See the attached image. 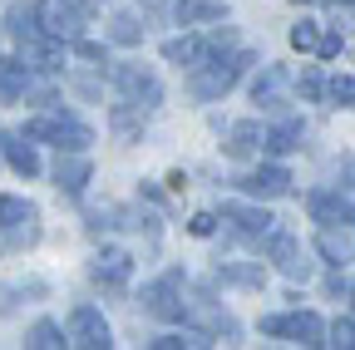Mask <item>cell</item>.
I'll return each instance as SVG.
<instances>
[{
  "label": "cell",
  "mask_w": 355,
  "mask_h": 350,
  "mask_svg": "<svg viewBox=\"0 0 355 350\" xmlns=\"http://www.w3.org/2000/svg\"><path fill=\"white\" fill-rule=\"evenodd\" d=\"M25 139L30 143H55L60 153H84L89 143H94V128L69 119V114H40L25 123Z\"/></svg>",
  "instance_id": "1"
},
{
  "label": "cell",
  "mask_w": 355,
  "mask_h": 350,
  "mask_svg": "<svg viewBox=\"0 0 355 350\" xmlns=\"http://www.w3.org/2000/svg\"><path fill=\"white\" fill-rule=\"evenodd\" d=\"M252 64V55H232V60H207V64H198L193 69V79H188V94L198 99V104H212V99H222L232 89V84L242 79V69Z\"/></svg>",
  "instance_id": "2"
},
{
  "label": "cell",
  "mask_w": 355,
  "mask_h": 350,
  "mask_svg": "<svg viewBox=\"0 0 355 350\" xmlns=\"http://www.w3.org/2000/svg\"><path fill=\"white\" fill-rule=\"evenodd\" d=\"M0 232H10V237H0V247H30L40 237V212L35 202L25 198H0Z\"/></svg>",
  "instance_id": "3"
},
{
  "label": "cell",
  "mask_w": 355,
  "mask_h": 350,
  "mask_svg": "<svg viewBox=\"0 0 355 350\" xmlns=\"http://www.w3.org/2000/svg\"><path fill=\"white\" fill-rule=\"evenodd\" d=\"M144 311L158 321H183L188 306H183V272H168L153 286H144Z\"/></svg>",
  "instance_id": "4"
},
{
  "label": "cell",
  "mask_w": 355,
  "mask_h": 350,
  "mask_svg": "<svg viewBox=\"0 0 355 350\" xmlns=\"http://www.w3.org/2000/svg\"><path fill=\"white\" fill-rule=\"evenodd\" d=\"M69 345H79V350H109L114 345V331H109L99 306H74L69 311Z\"/></svg>",
  "instance_id": "5"
},
{
  "label": "cell",
  "mask_w": 355,
  "mask_h": 350,
  "mask_svg": "<svg viewBox=\"0 0 355 350\" xmlns=\"http://www.w3.org/2000/svg\"><path fill=\"white\" fill-rule=\"evenodd\" d=\"M261 335H291L296 345H326V326L316 311H291V316H266Z\"/></svg>",
  "instance_id": "6"
},
{
  "label": "cell",
  "mask_w": 355,
  "mask_h": 350,
  "mask_svg": "<svg viewBox=\"0 0 355 350\" xmlns=\"http://www.w3.org/2000/svg\"><path fill=\"white\" fill-rule=\"evenodd\" d=\"M114 84H119V94H123L128 104H139V109L163 104V84H158V74H148V69H139V64H119V69H114Z\"/></svg>",
  "instance_id": "7"
},
{
  "label": "cell",
  "mask_w": 355,
  "mask_h": 350,
  "mask_svg": "<svg viewBox=\"0 0 355 350\" xmlns=\"http://www.w3.org/2000/svg\"><path fill=\"white\" fill-rule=\"evenodd\" d=\"M40 25H44V35L50 40H74L84 35V10L74 6V0H44L40 6Z\"/></svg>",
  "instance_id": "8"
},
{
  "label": "cell",
  "mask_w": 355,
  "mask_h": 350,
  "mask_svg": "<svg viewBox=\"0 0 355 350\" xmlns=\"http://www.w3.org/2000/svg\"><path fill=\"white\" fill-rule=\"evenodd\" d=\"M266 252H272V261L291 277V281H306L311 277V261H306V252H301V242L291 237V232H266Z\"/></svg>",
  "instance_id": "9"
},
{
  "label": "cell",
  "mask_w": 355,
  "mask_h": 350,
  "mask_svg": "<svg viewBox=\"0 0 355 350\" xmlns=\"http://www.w3.org/2000/svg\"><path fill=\"white\" fill-rule=\"evenodd\" d=\"M306 212L316 217L321 227H355V202H345L340 193H326V188L306 198Z\"/></svg>",
  "instance_id": "10"
},
{
  "label": "cell",
  "mask_w": 355,
  "mask_h": 350,
  "mask_svg": "<svg viewBox=\"0 0 355 350\" xmlns=\"http://www.w3.org/2000/svg\"><path fill=\"white\" fill-rule=\"evenodd\" d=\"M237 188L247 198H286L291 193V173L282 163H272V168H257V173H247V178H237Z\"/></svg>",
  "instance_id": "11"
},
{
  "label": "cell",
  "mask_w": 355,
  "mask_h": 350,
  "mask_svg": "<svg viewBox=\"0 0 355 350\" xmlns=\"http://www.w3.org/2000/svg\"><path fill=\"white\" fill-rule=\"evenodd\" d=\"M128 272H133V256L128 252H99V261H94V267H89V277H94L99 286H109V291H123L128 286Z\"/></svg>",
  "instance_id": "12"
},
{
  "label": "cell",
  "mask_w": 355,
  "mask_h": 350,
  "mask_svg": "<svg viewBox=\"0 0 355 350\" xmlns=\"http://www.w3.org/2000/svg\"><path fill=\"white\" fill-rule=\"evenodd\" d=\"M222 217H227L242 237H266V232L277 227V217L266 212V207H242V202H227V207H222Z\"/></svg>",
  "instance_id": "13"
},
{
  "label": "cell",
  "mask_w": 355,
  "mask_h": 350,
  "mask_svg": "<svg viewBox=\"0 0 355 350\" xmlns=\"http://www.w3.org/2000/svg\"><path fill=\"white\" fill-rule=\"evenodd\" d=\"M6 30L20 40L25 50L40 45V40H50V35H44V25H40V6H10V10H6Z\"/></svg>",
  "instance_id": "14"
},
{
  "label": "cell",
  "mask_w": 355,
  "mask_h": 350,
  "mask_svg": "<svg viewBox=\"0 0 355 350\" xmlns=\"http://www.w3.org/2000/svg\"><path fill=\"white\" fill-rule=\"evenodd\" d=\"M89 158L84 153H60V163H55V188L60 193H69V198H79L84 193V183H89Z\"/></svg>",
  "instance_id": "15"
},
{
  "label": "cell",
  "mask_w": 355,
  "mask_h": 350,
  "mask_svg": "<svg viewBox=\"0 0 355 350\" xmlns=\"http://www.w3.org/2000/svg\"><path fill=\"white\" fill-rule=\"evenodd\" d=\"M163 60H168V64L198 69V64L212 60V45H207V40H198V35H178V40H168V45H163Z\"/></svg>",
  "instance_id": "16"
},
{
  "label": "cell",
  "mask_w": 355,
  "mask_h": 350,
  "mask_svg": "<svg viewBox=\"0 0 355 350\" xmlns=\"http://www.w3.org/2000/svg\"><path fill=\"white\" fill-rule=\"evenodd\" d=\"M25 89H30V64H20V60H6V55H0V104L25 99Z\"/></svg>",
  "instance_id": "17"
},
{
  "label": "cell",
  "mask_w": 355,
  "mask_h": 350,
  "mask_svg": "<svg viewBox=\"0 0 355 350\" xmlns=\"http://www.w3.org/2000/svg\"><path fill=\"white\" fill-rule=\"evenodd\" d=\"M222 148H227V158H252V153L261 148V123H257V119L232 123V128H227V143H222Z\"/></svg>",
  "instance_id": "18"
},
{
  "label": "cell",
  "mask_w": 355,
  "mask_h": 350,
  "mask_svg": "<svg viewBox=\"0 0 355 350\" xmlns=\"http://www.w3.org/2000/svg\"><path fill=\"white\" fill-rule=\"evenodd\" d=\"M0 153H6V163L20 173V178H35L40 173V153H35V143L20 134V139H0Z\"/></svg>",
  "instance_id": "19"
},
{
  "label": "cell",
  "mask_w": 355,
  "mask_h": 350,
  "mask_svg": "<svg viewBox=\"0 0 355 350\" xmlns=\"http://www.w3.org/2000/svg\"><path fill=\"white\" fill-rule=\"evenodd\" d=\"M286 79H291L286 69H277V64H266V69H261V79L252 84V99H257V104H266V109H282V104H286V99H282V89H286Z\"/></svg>",
  "instance_id": "20"
},
{
  "label": "cell",
  "mask_w": 355,
  "mask_h": 350,
  "mask_svg": "<svg viewBox=\"0 0 355 350\" xmlns=\"http://www.w3.org/2000/svg\"><path fill=\"white\" fill-rule=\"evenodd\" d=\"M261 148L272 153V158H286V153H296V148H301V123H296V119L277 123L272 134H261Z\"/></svg>",
  "instance_id": "21"
},
{
  "label": "cell",
  "mask_w": 355,
  "mask_h": 350,
  "mask_svg": "<svg viewBox=\"0 0 355 350\" xmlns=\"http://www.w3.org/2000/svg\"><path fill=\"white\" fill-rule=\"evenodd\" d=\"M173 15H178V25H202V20H222L227 6L222 0H178Z\"/></svg>",
  "instance_id": "22"
},
{
  "label": "cell",
  "mask_w": 355,
  "mask_h": 350,
  "mask_svg": "<svg viewBox=\"0 0 355 350\" xmlns=\"http://www.w3.org/2000/svg\"><path fill=\"white\" fill-rule=\"evenodd\" d=\"M217 281H227V286H261L266 281V267H261V261H222Z\"/></svg>",
  "instance_id": "23"
},
{
  "label": "cell",
  "mask_w": 355,
  "mask_h": 350,
  "mask_svg": "<svg viewBox=\"0 0 355 350\" xmlns=\"http://www.w3.org/2000/svg\"><path fill=\"white\" fill-rule=\"evenodd\" d=\"M316 247H321V256L331 261V267H345V261H355V237H340L336 227H326V232L316 237Z\"/></svg>",
  "instance_id": "24"
},
{
  "label": "cell",
  "mask_w": 355,
  "mask_h": 350,
  "mask_svg": "<svg viewBox=\"0 0 355 350\" xmlns=\"http://www.w3.org/2000/svg\"><path fill=\"white\" fill-rule=\"evenodd\" d=\"M109 128H114L123 143H128V139H139V134H144V109H139V104H133V109H123V104H119V109L109 114Z\"/></svg>",
  "instance_id": "25"
},
{
  "label": "cell",
  "mask_w": 355,
  "mask_h": 350,
  "mask_svg": "<svg viewBox=\"0 0 355 350\" xmlns=\"http://www.w3.org/2000/svg\"><path fill=\"white\" fill-rule=\"evenodd\" d=\"M25 345H35V350H60V345H64V331H60L55 321H35L30 335H25Z\"/></svg>",
  "instance_id": "26"
},
{
  "label": "cell",
  "mask_w": 355,
  "mask_h": 350,
  "mask_svg": "<svg viewBox=\"0 0 355 350\" xmlns=\"http://www.w3.org/2000/svg\"><path fill=\"white\" fill-rule=\"evenodd\" d=\"M109 40H114V45H139V40H144L139 15H114L109 20Z\"/></svg>",
  "instance_id": "27"
},
{
  "label": "cell",
  "mask_w": 355,
  "mask_h": 350,
  "mask_svg": "<svg viewBox=\"0 0 355 350\" xmlns=\"http://www.w3.org/2000/svg\"><path fill=\"white\" fill-rule=\"evenodd\" d=\"M326 345H340V350H355V321L350 316H336L326 326Z\"/></svg>",
  "instance_id": "28"
},
{
  "label": "cell",
  "mask_w": 355,
  "mask_h": 350,
  "mask_svg": "<svg viewBox=\"0 0 355 350\" xmlns=\"http://www.w3.org/2000/svg\"><path fill=\"white\" fill-rule=\"evenodd\" d=\"M331 99H336L340 109H355V79H350V74H336V79H331Z\"/></svg>",
  "instance_id": "29"
},
{
  "label": "cell",
  "mask_w": 355,
  "mask_h": 350,
  "mask_svg": "<svg viewBox=\"0 0 355 350\" xmlns=\"http://www.w3.org/2000/svg\"><path fill=\"white\" fill-rule=\"evenodd\" d=\"M291 45H296V50H316V45H321V30L311 25V20L291 25Z\"/></svg>",
  "instance_id": "30"
},
{
  "label": "cell",
  "mask_w": 355,
  "mask_h": 350,
  "mask_svg": "<svg viewBox=\"0 0 355 350\" xmlns=\"http://www.w3.org/2000/svg\"><path fill=\"white\" fill-rule=\"evenodd\" d=\"M296 84H301V94H306V99H321V94H326V79H321L316 69H301Z\"/></svg>",
  "instance_id": "31"
},
{
  "label": "cell",
  "mask_w": 355,
  "mask_h": 350,
  "mask_svg": "<svg viewBox=\"0 0 355 350\" xmlns=\"http://www.w3.org/2000/svg\"><path fill=\"white\" fill-rule=\"evenodd\" d=\"M74 50H79L84 60H94V64H109V55H104V45H94V40H84V35L74 40Z\"/></svg>",
  "instance_id": "32"
},
{
  "label": "cell",
  "mask_w": 355,
  "mask_h": 350,
  "mask_svg": "<svg viewBox=\"0 0 355 350\" xmlns=\"http://www.w3.org/2000/svg\"><path fill=\"white\" fill-rule=\"evenodd\" d=\"M188 232H193V237H212V232H217V217H212V212H198L193 222H188Z\"/></svg>",
  "instance_id": "33"
},
{
  "label": "cell",
  "mask_w": 355,
  "mask_h": 350,
  "mask_svg": "<svg viewBox=\"0 0 355 350\" xmlns=\"http://www.w3.org/2000/svg\"><path fill=\"white\" fill-rule=\"evenodd\" d=\"M316 55L336 60V55H340V35H321V45H316Z\"/></svg>",
  "instance_id": "34"
},
{
  "label": "cell",
  "mask_w": 355,
  "mask_h": 350,
  "mask_svg": "<svg viewBox=\"0 0 355 350\" xmlns=\"http://www.w3.org/2000/svg\"><path fill=\"white\" fill-rule=\"evenodd\" d=\"M15 296H20L15 286H0V316H10V311H15Z\"/></svg>",
  "instance_id": "35"
},
{
  "label": "cell",
  "mask_w": 355,
  "mask_h": 350,
  "mask_svg": "<svg viewBox=\"0 0 355 350\" xmlns=\"http://www.w3.org/2000/svg\"><path fill=\"white\" fill-rule=\"evenodd\" d=\"M74 6H79V10L89 15V10H99V6H104V0H74Z\"/></svg>",
  "instance_id": "36"
},
{
  "label": "cell",
  "mask_w": 355,
  "mask_h": 350,
  "mask_svg": "<svg viewBox=\"0 0 355 350\" xmlns=\"http://www.w3.org/2000/svg\"><path fill=\"white\" fill-rule=\"evenodd\" d=\"M340 173H345V178H355V163H340ZM355 188V183H350Z\"/></svg>",
  "instance_id": "37"
},
{
  "label": "cell",
  "mask_w": 355,
  "mask_h": 350,
  "mask_svg": "<svg viewBox=\"0 0 355 350\" xmlns=\"http://www.w3.org/2000/svg\"><path fill=\"white\" fill-rule=\"evenodd\" d=\"M340 6H355V0H340Z\"/></svg>",
  "instance_id": "38"
},
{
  "label": "cell",
  "mask_w": 355,
  "mask_h": 350,
  "mask_svg": "<svg viewBox=\"0 0 355 350\" xmlns=\"http://www.w3.org/2000/svg\"><path fill=\"white\" fill-rule=\"evenodd\" d=\"M296 6H311V0H296Z\"/></svg>",
  "instance_id": "39"
},
{
  "label": "cell",
  "mask_w": 355,
  "mask_h": 350,
  "mask_svg": "<svg viewBox=\"0 0 355 350\" xmlns=\"http://www.w3.org/2000/svg\"><path fill=\"white\" fill-rule=\"evenodd\" d=\"M148 6H158V0H148Z\"/></svg>",
  "instance_id": "40"
},
{
  "label": "cell",
  "mask_w": 355,
  "mask_h": 350,
  "mask_svg": "<svg viewBox=\"0 0 355 350\" xmlns=\"http://www.w3.org/2000/svg\"><path fill=\"white\" fill-rule=\"evenodd\" d=\"M350 296H355V286H350Z\"/></svg>",
  "instance_id": "41"
}]
</instances>
